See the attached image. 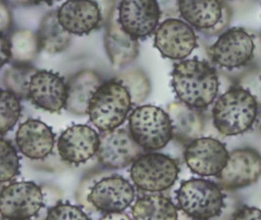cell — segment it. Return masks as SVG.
Returning a JSON list of instances; mask_svg holds the SVG:
<instances>
[{"label":"cell","mask_w":261,"mask_h":220,"mask_svg":"<svg viewBox=\"0 0 261 220\" xmlns=\"http://www.w3.org/2000/svg\"><path fill=\"white\" fill-rule=\"evenodd\" d=\"M260 81H261V77H260Z\"/></svg>","instance_id":"cell-37"},{"label":"cell","mask_w":261,"mask_h":220,"mask_svg":"<svg viewBox=\"0 0 261 220\" xmlns=\"http://www.w3.org/2000/svg\"><path fill=\"white\" fill-rule=\"evenodd\" d=\"M177 5L181 17L203 33L219 23L224 9L221 0H177Z\"/></svg>","instance_id":"cell-20"},{"label":"cell","mask_w":261,"mask_h":220,"mask_svg":"<svg viewBox=\"0 0 261 220\" xmlns=\"http://www.w3.org/2000/svg\"><path fill=\"white\" fill-rule=\"evenodd\" d=\"M0 27H1V33L3 34L5 32L6 29H8L10 27L11 23V16L9 10L6 8L5 4L2 2L1 3V16H0Z\"/></svg>","instance_id":"cell-34"},{"label":"cell","mask_w":261,"mask_h":220,"mask_svg":"<svg viewBox=\"0 0 261 220\" xmlns=\"http://www.w3.org/2000/svg\"><path fill=\"white\" fill-rule=\"evenodd\" d=\"M172 87L182 103L194 109H204L215 100L219 80L215 70L205 61L184 60L173 67Z\"/></svg>","instance_id":"cell-1"},{"label":"cell","mask_w":261,"mask_h":220,"mask_svg":"<svg viewBox=\"0 0 261 220\" xmlns=\"http://www.w3.org/2000/svg\"><path fill=\"white\" fill-rule=\"evenodd\" d=\"M57 15L62 27L75 35H88L95 31L104 18L97 0H67Z\"/></svg>","instance_id":"cell-17"},{"label":"cell","mask_w":261,"mask_h":220,"mask_svg":"<svg viewBox=\"0 0 261 220\" xmlns=\"http://www.w3.org/2000/svg\"><path fill=\"white\" fill-rule=\"evenodd\" d=\"M105 219H130L128 215L122 212H111L104 216Z\"/></svg>","instance_id":"cell-35"},{"label":"cell","mask_w":261,"mask_h":220,"mask_svg":"<svg viewBox=\"0 0 261 220\" xmlns=\"http://www.w3.org/2000/svg\"><path fill=\"white\" fill-rule=\"evenodd\" d=\"M134 198V188L126 179L120 176H109L93 183L87 201L91 209L111 213L125 210L133 203Z\"/></svg>","instance_id":"cell-10"},{"label":"cell","mask_w":261,"mask_h":220,"mask_svg":"<svg viewBox=\"0 0 261 220\" xmlns=\"http://www.w3.org/2000/svg\"><path fill=\"white\" fill-rule=\"evenodd\" d=\"M178 174L177 162L158 153L141 155L132 163L130 169L133 183L146 192L166 191L174 185Z\"/></svg>","instance_id":"cell-6"},{"label":"cell","mask_w":261,"mask_h":220,"mask_svg":"<svg viewBox=\"0 0 261 220\" xmlns=\"http://www.w3.org/2000/svg\"><path fill=\"white\" fill-rule=\"evenodd\" d=\"M30 1H33V2H36V3H53V2H56V1H59V0H30Z\"/></svg>","instance_id":"cell-36"},{"label":"cell","mask_w":261,"mask_h":220,"mask_svg":"<svg viewBox=\"0 0 261 220\" xmlns=\"http://www.w3.org/2000/svg\"><path fill=\"white\" fill-rule=\"evenodd\" d=\"M115 14L116 11L111 15L104 41L108 57L112 64L122 67L138 57L139 42L137 38L131 36L121 28Z\"/></svg>","instance_id":"cell-19"},{"label":"cell","mask_w":261,"mask_h":220,"mask_svg":"<svg viewBox=\"0 0 261 220\" xmlns=\"http://www.w3.org/2000/svg\"><path fill=\"white\" fill-rule=\"evenodd\" d=\"M253 36L242 28L227 30L208 49L212 61L221 68L234 70L246 66L253 57Z\"/></svg>","instance_id":"cell-7"},{"label":"cell","mask_w":261,"mask_h":220,"mask_svg":"<svg viewBox=\"0 0 261 220\" xmlns=\"http://www.w3.org/2000/svg\"><path fill=\"white\" fill-rule=\"evenodd\" d=\"M1 162H0V180L2 183L11 181L20 173V160L17 151L7 140H1L0 143Z\"/></svg>","instance_id":"cell-29"},{"label":"cell","mask_w":261,"mask_h":220,"mask_svg":"<svg viewBox=\"0 0 261 220\" xmlns=\"http://www.w3.org/2000/svg\"><path fill=\"white\" fill-rule=\"evenodd\" d=\"M12 57L20 63H29L36 58L40 43L38 36L31 31H19L11 37Z\"/></svg>","instance_id":"cell-25"},{"label":"cell","mask_w":261,"mask_h":220,"mask_svg":"<svg viewBox=\"0 0 261 220\" xmlns=\"http://www.w3.org/2000/svg\"><path fill=\"white\" fill-rule=\"evenodd\" d=\"M29 98L37 108L58 113L66 108L68 84L56 72L37 70L30 82Z\"/></svg>","instance_id":"cell-15"},{"label":"cell","mask_w":261,"mask_h":220,"mask_svg":"<svg viewBox=\"0 0 261 220\" xmlns=\"http://www.w3.org/2000/svg\"><path fill=\"white\" fill-rule=\"evenodd\" d=\"M161 14L158 0H121L118 20L127 34L138 39L154 33L160 23Z\"/></svg>","instance_id":"cell-12"},{"label":"cell","mask_w":261,"mask_h":220,"mask_svg":"<svg viewBox=\"0 0 261 220\" xmlns=\"http://www.w3.org/2000/svg\"><path fill=\"white\" fill-rule=\"evenodd\" d=\"M38 39L40 47L51 54L66 50L71 41V34L66 31L58 20L57 12H49L39 26Z\"/></svg>","instance_id":"cell-23"},{"label":"cell","mask_w":261,"mask_h":220,"mask_svg":"<svg viewBox=\"0 0 261 220\" xmlns=\"http://www.w3.org/2000/svg\"><path fill=\"white\" fill-rule=\"evenodd\" d=\"M257 113L255 97L243 87H233L222 94L214 104V127L224 136L240 135L253 126Z\"/></svg>","instance_id":"cell-2"},{"label":"cell","mask_w":261,"mask_h":220,"mask_svg":"<svg viewBox=\"0 0 261 220\" xmlns=\"http://www.w3.org/2000/svg\"><path fill=\"white\" fill-rule=\"evenodd\" d=\"M167 113L173 128V137L179 142H190L201 136L203 128L202 116L196 109L184 103H171Z\"/></svg>","instance_id":"cell-22"},{"label":"cell","mask_w":261,"mask_h":220,"mask_svg":"<svg viewBox=\"0 0 261 220\" xmlns=\"http://www.w3.org/2000/svg\"><path fill=\"white\" fill-rule=\"evenodd\" d=\"M234 219H261V209L252 207H243L233 215Z\"/></svg>","instance_id":"cell-31"},{"label":"cell","mask_w":261,"mask_h":220,"mask_svg":"<svg viewBox=\"0 0 261 220\" xmlns=\"http://www.w3.org/2000/svg\"><path fill=\"white\" fill-rule=\"evenodd\" d=\"M260 176V154L251 148H243L229 154L225 167L216 177L222 188L234 190L256 183Z\"/></svg>","instance_id":"cell-14"},{"label":"cell","mask_w":261,"mask_h":220,"mask_svg":"<svg viewBox=\"0 0 261 220\" xmlns=\"http://www.w3.org/2000/svg\"><path fill=\"white\" fill-rule=\"evenodd\" d=\"M55 135L46 124L30 118L23 123L16 133L18 149L31 160H43L54 147Z\"/></svg>","instance_id":"cell-18"},{"label":"cell","mask_w":261,"mask_h":220,"mask_svg":"<svg viewBox=\"0 0 261 220\" xmlns=\"http://www.w3.org/2000/svg\"><path fill=\"white\" fill-rule=\"evenodd\" d=\"M230 20H231V11L229 9V7L224 4V9H223V15H222V18L221 20L219 21V23H217L214 28H213L212 30L207 31L205 34L207 35H214L221 33L222 31H224L227 26L230 23Z\"/></svg>","instance_id":"cell-32"},{"label":"cell","mask_w":261,"mask_h":220,"mask_svg":"<svg viewBox=\"0 0 261 220\" xmlns=\"http://www.w3.org/2000/svg\"><path fill=\"white\" fill-rule=\"evenodd\" d=\"M132 106L130 93L119 81L103 83L93 95L88 116L100 131H109L120 127L126 119Z\"/></svg>","instance_id":"cell-3"},{"label":"cell","mask_w":261,"mask_h":220,"mask_svg":"<svg viewBox=\"0 0 261 220\" xmlns=\"http://www.w3.org/2000/svg\"><path fill=\"white\" fill-rule=\"evenodd\" d=\"M99 143L100 135L93 128L86 125H75L61 134L57 149L64 162L81 164L95 156Z\"/></svg>","instance_id":"cell-16"},{"label":"cell","mask_w":261,"mask_h":220,"mask_svg":"<svg viewBox=\"0 0 261 220\" xmlns=\"http://www.w3.org/2000/svg\"><path fill=\"white\" fill-rule=\"evenodd\" d=\"M47 219H88L86 213L75 206L60 204L48 211Z\"/></svg>","instance_id":"cell-30"},{"label":"cell","mask_w":261,"mask_h":220,"mask_svg":"<svg viewBox=\"0 0 261 220\" xmlns=\"http://www.w3.org/2000/svg\"><path fill=\"white\" fill-rule=\"evenodd\" d=\"M102 84L100 77L93 70H83L74 75L68 83L66 109L79 116L88 114L90 101Z\"/></svg>","instance_id":"cell-21"},{"label":"cell","mask_w":261,"mask_h":220,"mask_svg":"<svg viewBox=\"0 0 261 220\" xmlns=\"http://www.w3.org/2000/svg\"><path fill=\"white\" fill-rule=\"evenodd\" d=\"M185 162L193 174L217 176L229 160L226 146L219 140L203 137L191 141L184 153Z\"/></svg>","instance_id":"cell-11"},{"label":"cell","mask_w":261,"mask_h":220,"mask_svg":"<svg viewBox=\"0 0 261 220\" xmlns=\"http://www.w3.org/2000/svg\"><path fill=\"white\" fill-rule=\"evenodd\" d=\"M224 199L220 186L200 178L183 182L177 192L180 209L196 219H210L220 215L225 205Z\"/></svg>","instance_id":"cell-5"},{"label":"cell","mask_w":261,"mask_h":220,"mask_svg":"<svg viewBox=\"0 0 261 220\" xmlns=\"http://www.w3.org/2000/svg\"><path fill=\"white\" fill-rule=\"evenodd\" d=\"M128 121L132 137L145 150L163 149L173 137L170 117L162 108L140 106L131 113Z\"/></svg>","instance_id":"cell-4"},{"label":"cell","mask_w":261,"mask_h":220,"mask_svg":"<svg viewBox=\"0 0 261 220\" xmlns=\"http://www.w3.org/2000/svg\"><path fill=\"white\" fill-rule=\"evenodd\" d=\"M43 205V193L35 182H14L1 191L0 212L2 218L29 219L36 216Z\"/></svg>","instance_id":"cell-8"},{"label":"cell","mask_w":261,"mask_h":220,"mask_svg":"<svg viewBox=\"0 0 261 220\" xmlns=\"http://www.w3.org/2000/svg\"><path fill=\"white\" fill-rule=\"evenodd\" d=\"M130 93L132 104H140L150 94L151 84L148 77L140 70L125 71L116 79Z\"/></svg>","instance_id":"cell-26"},{"label":"cell","mask_w":261,"mask_h":220,"mask_svg":"<svg viewBox=\"0 0 261 220\" xmlns=\"http://www.w3.org/2000/svg\"><path fill=\"white\" fill-rule=\"evenodd\" d=\"M142 149L127 130L116 128L103 131L96 155L105 167L120 169L135 162L142 155Z\"/></svg>","instance_id":"cell-9"},{"label":"cell","mask_w":261,"mask_h":220,"mask_svg":"<svg viewBox=\"0 0 261 220\" xmlns=\"http://www.w3.org/2000/svg\"><path fill=\"white\" fill-rule=\"evenodd\" d=\"M22 112V106L17 95L9 91L2 90L0 103V132L5 134L11 130L18 123Z\"/></svg>","instance_id":"cell-28"},{"label":"cell","mask_w":261,"mask_h":220,"mask_svg":"<svg viewBox=\"0 0 261 220\" xmlns=\"http://www.w3.org/2000/svg\"><path fill=\"white\" fill-rule=\"evenodd\" d=\"M135 219H177L175 205L162 195H149L136 201L132 208Z\"/></svg>","instance_id":"cell-24"},{"label":"cell","mask_w":261,"mask_h":220,"mask_svg":"<svg viewBox=\"0 0 261 220\" xmlns=\"http://www.w3.org/2000/svg\"><path fill=\"white\" fill-rule=\"evenodd\" d=\"M12 57V48L11 41L5 37L2 34L1 35V65L4 66L6 62Z\"/></svg>","instance_id":"cell-33"},{"label":"cell","mask_w":261,"mask_h":220,"mask_svg":"<svg viewBox=\"0 0 261 220\" xmlns=\"http://www.w3.org/2000/svg\"><path fill=\"white\" fill-rule=\"evenodd\" d=\"M154 47L166 58L184 60L197 47V35L189 23L167 19L156 29Z\"/></svg>","instance_id":"cell-13"},{"label":"cell","mask_w":261,"mask_h":220,"mask_svg":"<svg viewBox=\"0 0 261 220\" xmlns=\"http://www.w3.org/2000/svg\"><path fill=\"white\" fill-rule=\"evenodd\" d=\"M37 70L28 66H12L5 70L4 83L7 90L17 96L29 97L30 82Z\"/></svg>","instance_id":"cell-27"}]
</instances>
